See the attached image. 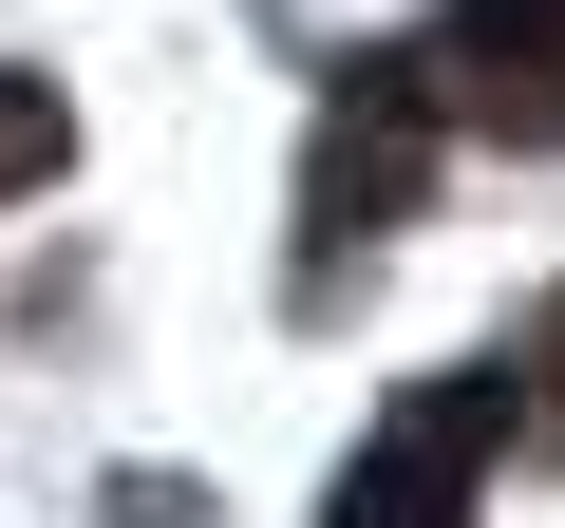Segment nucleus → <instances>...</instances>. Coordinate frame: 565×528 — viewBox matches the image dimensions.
I'll use <instances>...</instances> for the list:
<instances>
[{
	"label": "nucleus",
	"instance_id": "nucleus-1",
	"mask_svg": "<svg viewBox=\"0 0 565 528\" xmlns=\"http://www.w3.org/2000/svg\"><path fill=\"white\" fill-rule=\"evenodd\" d=\"M415 189H434V76L340 57L321 76V170H302V264H340L359 226H415Z\"/></svg>",
	"mask_w": 565,
	"mask_h": 528
},
{
	"label": "nucleus",
	"instance_id": "nucleus-2",
	"mask_svg": "<svg viewBox=\"0 0 565 528\" xmlns=\"http://www.w3.org/2000/svg\"><path fill=\"white\" fill-rule=\"evenodd\" d=\"M490 434H527L490 359H471V378H434V397H396V415L359 434V472H340V509H321V528H471Z\"/></svg>",
	"mask_w": 565,
	"mask_h": 528
},
{
	"label": "nucleus",
	"instance_id": "nucleus-3",
	"mask_svg": "<svg viewBox=\"0 0 565 528\" xmlns=\"http://www.w3.org/2000/svg\"><path fill=\"white\" fill-rule=\"evenodd\" d=\"M415 76L490 151H565V0H452V20L415 39Z\"/></svg>",
	"mask_w": 565,
	"mask_h": 528
},
{
	"label": "nucleus",
	"instance_id": "nucleus-4",
	"mask_svg": "<svg viewBox=\"0 0 565 528\" xmlns=\"http://www.w3.org/2000/svg\"><path fill=\"white\" fill-rule=\"evenodd\" d=\"M76 170V95L57 76H0V189H57Z\"/></svg>",
	"mask_w": 565,
	"mask_h": 528
},
{
	"label": "nucleus",
	"instance_id": "nucleus-5",
	"mask_svg": "<svg viewBox=\"0 0 565 528\" xmlns=\"http://www.w3.org/2000/svg\"><path fill=\"white\" fill-rule=\"evenodd\" d=\"M114 528H207V490H189V472H132V490H114Z\"/></svg>",
	"mask_w": 565,
	"mask_h": 528
}]
</instances>
